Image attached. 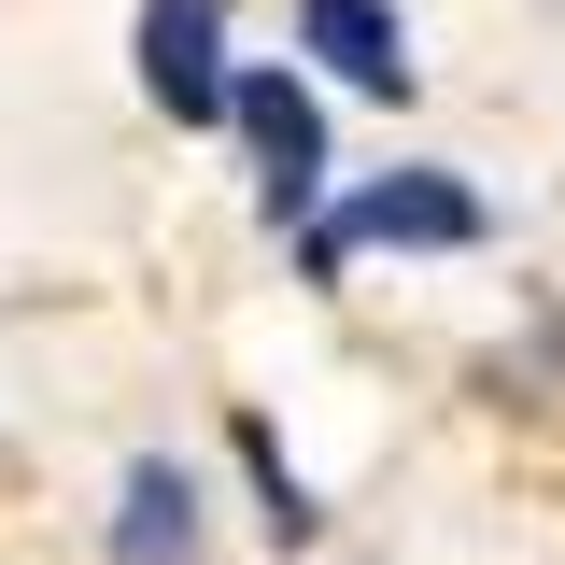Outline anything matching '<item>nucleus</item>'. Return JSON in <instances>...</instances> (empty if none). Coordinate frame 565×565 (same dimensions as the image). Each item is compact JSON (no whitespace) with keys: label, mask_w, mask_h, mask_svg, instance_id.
I'll list each match as a JSON object with an SVG mask.
<instances>
[{"label":"nucleus","mask_w":565,"mask_h":565,"mask_svg":"<svg viewBox=\"0 0 565 565\" xmlns=\"http://www.w3.org/2000/svg\"><path fill=\"white\" fill-rule=\"evenodd\" d=\"M297 43L367 85V99H411V29H396V0H297Z\"/></svg>","instance_id":"obj_4"},{"label":"nucleus","mask_w":565,"mask_h":565,"mask_svg":"<svg viewBox=\"0 0 565 565\" xmlns=\"http://www.w3.org/2000/svg\"><path fill=\"white\" fill-rule=\"evenodd\" d=\"M141 85H156V114L170 128H212L226 114V0H141Z\"/></svg>","instance_id":"obj_2"},{"label":"nucleus","mask_w":565,"mask_h":565,"mask_svg":"<svg viewBox=\"0 0 565 565\" xmlns=\"http://www.w3.org/2000/svg\"><path fill=\"white\" fill-rule=\"evenodd\" d=\"M226 114H241L255 170H269V212H311V184H326V114H311V85H297V71H241Z\"/></svg>","instance_id":"obj_3"},{"label":"nucleus","mask_w":565,"mask_h":565,"mask_svg":"<svg viewBox=\"0 0 565 565\" xmlns=\"http://www.w3.org/2000/svg\"><path fill=\"white\" fill-rule=\"evenodd\" d=\"M353 241H411V255H467L481 241V199L452 184V170H382V184H353V212L311 226V269H340Z\"/></svg>","instance_id":"obj_1"},{"label":"nucleus","mask_w":565,"mask_h":565,"mask_svg":"<svg viewBox=\"0 0 565 565\" xmlns=\"http://www.w3.org/2000/svg\"><path fill=\"white\" fill-rule=\"evenodd\" d=\"M114 565H199V481L170 452L128 467V509H114Z\"/></svg>","instance_id":"obj_5"}]
</instances>
